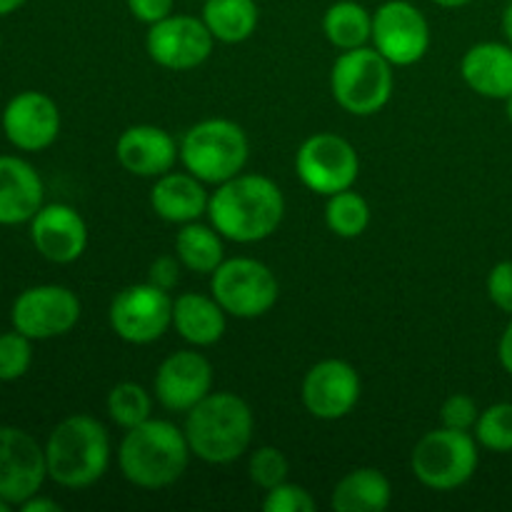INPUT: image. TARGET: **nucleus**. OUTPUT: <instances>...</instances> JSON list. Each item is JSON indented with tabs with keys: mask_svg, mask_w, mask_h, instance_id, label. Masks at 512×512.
Returning <instances> with one entry per match:
<instances>
[{
	"mask_svg": "<svg viewBox=\"0 0 512 512\" xmlns=\"http://www.w3.org/2000/svg\"><path fill=\"white\" fill-rule=\"evenodd\" d=\"M285 215L283 190L268 175L240 173L210 193V225L230 243H260L280 228Z\"/></svg>",
	"mask_w": 512,
	"mask_h": 512,
	"instance_id": "f257e3e1",
	"label": "nucleus"
},
{
	"mask_svg": "<svg viewBox=\"0 0 512 512\" xmlns=\"http://www.w3.org/2000/svg\"><path fill=\"white\" fill-rule=\"evenodd\" d=\"M190 455L185 430L170 420L150 418L125 430L118 448V468L135 488L160 490L183 478Z\"/></svg>",
	"mask_w": 512,
	"mask_h": 512,
	"instance_id": "f03ea898",
	"label": "nucleus"
},
{
	"mask_svg": "<svg viewBox=\"0 0 512 512\" xmlns=\"http://www.w3.org/2000/svg\"><path fill=\"white\" fill-rule=\"evenodd\" d=\"M190 453L208 465H230L248 453L255 418L250 405L235 393H210L185 413Z\"/></svg>",
	"mask_w": 512,
	"mask_h": 512,
	"instance_id": "7ed1b4c3",
	"label": "nucleus"
},
{
	"mask_svg": "<svg viewBox=\"0 0 512 512\" xmlns=\"http://www.w3.org/2000/svg\"><path fill=\"white\" fill-rule=\"evenodd\" d=\"M45 460H48V478L60 488H90L108 473V430L93 415H70L60 420L48 435Z\"/></svg>",
	"mask_w": 512,
	"mask_h": 512,
	"instance_id": "20e7f679",
	"label": "nucleus"
},
{
	"mask_svg": "<svg viewBox=\"0 0 512 512\" xmlns=\"http://www.w3.org/2000/svg\"><path fill=\"white\" fill-rule=\"evenodd\" d=\"M248 155L245 130L225 118L200 120L180 140V163L205 185H220L243 173Z\"/></svg>",
	"mask_w": 512,
	"mask_h": 512,
	"instance_id": "39448f33",
	"label": "nucleus"
},
{
	"mask_svg": "<svg viewBox=\"0 0 512 512\" xmlns=\"http://www.w3.org/2000/svg\"><path fill=\"white\" fill-rule=\"evenodd\" d=\"M395 65L375 48L343 50L330 70V93L350 115L368 118L380 113L393 98Z\"/></svg>",
	"mask_w": 512,
	"mask_h": 512,
	"instance_id": "423d86ee",
	"label": "nucleus"
},
{
	"mask_svg": "<svg viewBox=\"0 0 512 512\" xmlns=\"http://www.w3.org/2000/svg\"><path fill=\"white\" fill-rule=\"evenodd\" d=\"M478 440L465 430H450L440 425L415 443L410 455V470L430 490L448 493L458 490L478 473Z\"/></svg>",
	"mask_w": 512,
	"mask_h": 512,
	"instance_id": "0eeeda50",
	"label": "nucleus"
},
{
	"mask_svg": "<svg viewBox=\"0 0 512 512\" xmlns=\"http://www.w3.org/2000/svg\"><path fill=\"white\" fill-rule=\"evenodd\" d=\"M210 295L233 318L255 320L275 308L280 285L273 270L255 258H228L210 273Z\"/></svg>",
	"mask_w": 512,
	"mask_h": 512,
	"instance_id": "6e6552de",
	"label": "nucleus"
},
{
	"mask_svg": "<svg viewBox=\"0 0 512 512\" xmlns=\"http://www.w3.org/2000/svg\"><path fill=\"white\" fill-rule=\"evenodd\" d=\"M108 323L123 343L150 345L173 328V298L153 283H133L110 300Z\"/></svg>",
	"mask_w": 512,
	"mask_h": 512,
	"instance_id": "1a4fd4ad",
	"label": "nucleus"
},
{
	"mask_svg": "<svg viewBox=\"0 0 512 512\" xmlns=\"http://www.w3.org/2000/svg\"><path fill=\"white\" fill-rule=\"evenodd\" d=\"M295 173L310 193L330 198L353 188L360 175V155L343 135L315 133L295 153Z\"/></svg>",
	"mask_w": 512,
	"mask_h": 512,
	"instance_id": "9d476101",
	"label": "nucleus"
},
{
	"mask_svg": "<svg viewBox=\"0 0 512 512\" xmlns=\"http://www.w3.org/2000/svg\"><path fill=\"white\" fill-rule=\"evenodd\" d=\"M80 300L65 285H33L15 298L10 323L30 340L68 335L80 320Z\"/></svg>",
	"mask_w": 512,
	"mask_h": 512,
	"instance_id": "9b49d317",
	"label": "nucleus"
},
{
	"mask_svg": "<svg viewBox=\"0 0 512 512\" xmlns=\"http://www.w3.org/2000/svg\"><path fill=\"white\" fill-rule=\"evenodd\" d=\"M373 48L398 68L420 63L430 48L428 18L410 0H388L373 13Z\"/></svg>",
	"mask_w": 512,
	"mask_h": 512,
	"instance_id": "f8f14e48",
	"label": "nucleus"
},
{
	"mask_svg": "<svg viewBox=\"0 0 512 512\" xmlns=\"http://www.w3.org/2000/svg\"><path fill=\"white\" fill-rule=\"evenodd\" d=\"M218 40L203 23V18L193 15H168L160 23L148 25L145 50L150 60L168 70H193L203 65L213 55Z\"/></svg>",
	"mask_w": 512,
	"mask_h": 512,
	"instance_id": "ddd939ff",
	"label": "nucleus"
},
{
	"mask_svg": "<svg viewBox=\"0 0 512 512\" xmlns=\"http://www.w3.org/2000/svg\"><path fill=\"white\" fill-rule=\"evenodd\" d=\"M48 478L45 448L15 425H0V498L20 508Z\"/></svg>",
	"mask_w": 512,
	"mask_h": 512,
	"instance_id": "4468645a",
	"label": "nucleus"
},
{
	"mask_svg": "<svg viewBox=\"0 0 512 512\" xmlns=\"http://www.w3.org/2000/svg\"><path fill=\"white\" fill-rule=\"evenodd\" d=\"M360 373L348 360L328 358L315 363L305 373L303 398L305 410L318 420H340L355 410L360 400Z\"/></svg>",
	"mask_w": 512,
	"mask_h": 512,
	"instance_id": "2eb2a0df",
	"label": "nucleus"
},
{
	"mask_svg": "<svg viewBox=\"0 0 512 512\" xmlns=\"http://www.w3.org/2000/svg\"><path fill=\"white\" fill-rule=\"evenodd\" d=\"M155 400L170 413H188L213 393V365L198 350L170 353L153 380Z\"/></svg>",
	"mask_w": 512,
	"mask_h": 512,
	"instance_id": "dca6fc26",
	"label": "nucleus"
},
{
	"mask_svg": "<svg viewBox=\"0 0 512 512\" xmlns=\"http://www.w3.org/2000/svg\"><path fill=\"white\" fill-rule=\"evenodd\" d=\"M3 133L25 153L50 148L60 135V108L40 90H23L13 95L3 110Z\"/></svg>",
	"mask_w": 512,
	"mask_h": 512,
	"instance_id": "f3484780",
	"label": "nucleus"
},
{
	"mask_svg": "<svg viewBox=\"0 0 512 512\" xmlns=\"http://www.w3.org/2000/svg\"><path fill=\"white\" fill-rule=\"evenodd\" d=\"M30 240L45 260L68 265L88 248V225L73 205L48 203L30 220Z\"/></svg>",
	"mask_w": 512,
	"mask_h": 512,
	"instance_id": "a211bd4d",
	"label": "nucleus"
},
{
	"mask_svg": "<svg viewBox=\"0 0 512 512\" xmlns=\"http://www.w3.org/2000/svg\"><path fill=\"white\" fill-rule=\"evenodd\" d=\"M115 158L138 178H160L180 160V145L158 125H130L115 143Z\"/></svg>",
	"mask_w": 512,
	"mask_h": 512,
	"instance_id": "6ab92c4d",
	"label": "nucleus"
},
{
	"mask_svg": "<svg viewBox=\"0 0 512 512\" xmlns=\"http://www.w3.org/2000/svg\"><path fill=\"white\" fill-rule=\"evenodd\" d=\"M45 205L38 170L18 155H0V225H23Z\"/></svg>",
	"mask_w": 512,
	"mask_h": 512,
	"instance_id": "aec40b11",
	"label": "nucleus"
},
{
	"mask_svg": "<svg viewBox=\"0 0 512 512\" xmlns=\"http://www.w3.org/2000/svg\"><path fill=\"white\" fill-rule=\"evenodd\" d=\"M460 75L473 93L490 100H508L512 95V45L478 43L465 50Z\"/></svg>",
	"mask_w": 512,
	"mask_h": 512,
	"instance_id": "412c9836",
	"label": "nucleus"
},
{
	"mask_svg": "<svg viewBox=\"0 0 512 512\" xmlns=\"http://www.w3.org/2000/svg\"><path fill=\"white\" fill-rule=\"evenodd\" d=\"M210 195L205 183L193 173H165L155 178L150 190V208L165 223L185 225L208 215Z\"/></svg>",
	"mask_w": 512,
	"mask_h": 512,
	"instance_id": "4be33fe9",
	"label": "nucleus"
},
{
	"mask_svg": "<svg viewBox=\"0 0 512 512\" xmlns=\"http://www.w3.org/2000/svg\"><path fill=\"white\" fill-rule=\"evenodd\" d=\"M173 328L185 343L210 348L228 328V313L213 295L183 293L173 298Z\"/></svg>",
	"mask_w": 512,
	"mask_h": 512,
	"instance_id": "5701e85b",
	"label": "nucleus"
},
{
	"mask_svg": "<svg viewBox=\"0 0 512 512\" xmlns=\"http://www.w3.org/2000/svg\"><path fill=\"white\" fill-rule=\"evenodd\" d=\"M393 503V485L378 468H355L338 480L330 495L335 512H383Z\"/></svg>",
	"mask_w": 512,
	"mask_h": 512,
	"instance_id": "b1692460",
	"label": "nucleus"
},
{
	"mask_svg": "<svg viewBox=\"0 0 512 512\" xmlns=\"http://www.w3.org/2000/svg\"><path fill=\"white\" fill-rule=\"evenodd\" d=\"M200 18L218 43L238 45L253 38L260 10L255 0H205Z\"/></svg>",
	"mask_w": 512,
	"mask_h": 512,
	"instance_id": "393cba45",
	"label": "nucleus"
},
{
	"mask_svg": "<svg viewBox=\"0 0 512 512\" xmlns=\"http://www.w3.org/2000/svg\"><path fill=\"white\" fill-rule=\"evenodd\" d=\"M223 240L225 238L213 225L193 220V223H185L175 235V255L190 273L210 275L225 260Z\"/></svg>",
	"mask_w": 512,
	"mask_h": 512,
	"instance_id": "a878e982",
	"label": "nucleus"
},
{
	"mask_svg": "<svg viewBox=\"0 0 512 512\" xmlns=\"http://www.w3.org/2000/svg\"><path fill=\"white\" fill-rule=\"evenodd\" d=\"M323 33L338 50L363 48L373 38V13L355 0H338L325 10Z\"/></svg>",
	"mask_w": 512,
	"mask_h": 512,
	"instance_id": "bb28decb",
	"label": "nucleus"
},
{
	"mask_svg": "<svg viewBox=\"0 0 512 512\" xmlns=\"http://www.w3.org/2000/svg\"><path fill=\"white\" fill-rule=\"evenodd\" d=\"M325 225L338 238H360L370 225L368 200L355 193L353 188L330 195L328 203H325Z\"/></svg>",
	"mask_w": 512,
	"mask_h": 512,
	"instance_id": "cd10ccee",
	"label": "nucleus"
},
{
	"mask_svg": "<svg viewBox=\"0 0 512 512\" xmlns=\"http://www.w3.org/2000/svg\"><path fill=\"white\" fill-rule=\"evenodd\" d=\"M108 415L115 425L130 430L153 418V395L138 383H118L108 393Z\"/></svg>",
	"mask_w": 512,
	"mask_h": 512,
	"instance_id": "c85d7f7f",
	"label": "nucleus"
},
{
	"mask_svg": "<svg viewBox=\"0 0 512 512\" xmlns=\"http://www.w3.org/2000/svg\"><path fill=\"white\" fill-rule=\"evenodd\" d=\"M473 435L490 453H512V403H495L480 410Z\"/></svg>",
	"mask_w": 512,
	"mask_h": 512,
	"instance_id": "c756f323",
	"label": "nucleus"
},
{
	"mask_svg": "<svg viewBox=\"0 0 512 512\" xmlns=\"http://www.w3.org/2000/svg\"><path fill=\"white\" fill-rule=\"evenodd\" d=\"M33 363V340L28 335L10 330L0 335V383L20 380Z\"/></svg>",
	"mask_w": 512,
	"mask_h": 512,
	"instance_id": "7c9ffc66",
	"label": "nucleus"
},
{
	"mask_svg": "<svg viewBox=\"0 0 512 512\" xmlns=\"http://www.w3.org/2000/svg\"><path fill=\"white\" fill-rule=\"evenodd\" d=\"M248 473L250 480H253L260 490H270L288 480L290 463L288 458H285L283 450L273 448V445H263V448L253 450V455H250Z\"/></svg>",
	"mask_w": 512,
	"mask_h": 512,
	"instance_id": "2f4dec72",
	"label": "nucleus"
},
{
	"mask_svg": "<svg viewBox=\"0 0 512 512\" xmlns=\"http://www.w3.org/2000/svg\"><path fill=\"white\" fill-rule=\"evenodd\" d=\"M263 510L265 512H313L315 500L303 485H295L285 480V483L265 490Z\"/></svg>",
	"mask_w": 512,
	"mask_h": 512,
	"instance_id": "473e14b6",
	"label": "nucleus"
},
{
	"mask_svg": "<svg viewBox=\"0 0 512 512\" xmlns=\"http://www.w3.org/2000/svg\"><path fill=\"white\" fill-rule=\"evenodd\" d=\"M478 418H480L478 403L465 393H453L450 398H445L443 405H440V425H443V428L473 433Z\"/></svg>",
	"mask_w": 512,
	"mask_h": 512,
	"instance_id": "72a5a7b5",
	"label": "nucleus"
},
{
	"mask_svg": "<svg viewBox=\"0 0 512 512\" xmlns=\"http://www.w3.org/2000/svg\"><path fill=\"white\" fill-rule=\"evenodd\" d=\"M488 298L495 308L512 315V260H503L488 273Z\"/></svg>",
	"mask_w": 512,
	"mask_h": 512,
	"instance_id": "f704fd0d",
	"label": "nucleus"
},
{
	"mask_svg": "<svg viewBox=\"0 0 512 512\" xmlns=\"http://www.w3.org/2000/svg\"><path fill=\"white\" fill-rule=\"evenodd\" d=\"M180 268H183V263L178 260V255H160V258H155L150 263L148 283L173 293L180 283Z\"/></svg>",
	"mask_w": 512,
	"mask_h": 512,
	"instance_id": "c9c22d12",
	"label": "nucleus"
},
{
	"mask_svg": "<svg viewBox=\"0 0 512 512\" xmlns=\"http://www.w3.org/2000/svg\"><path fill=\"white\" fill-rule=\"evenodd\" d=\"M125 3H128L130 15L145 25L160 23L163 18L173 15L175 8V0H125Z\"/></svg>",
	"mask_w": 512,
	"mask_h": 512,
	"instance_id": "e433bc0d",
	"label": "nucleus"
},
{
	"mask_svg": "<svg viewBox=\"0 0 512 512\" xmlns=\"http://www.w3.org/2000/svg\"><path fill=\"white\" fill-rule=\"evenodd\" d=\"M498 358H500V365H503V368L512 375V315H510L508 328H505L503 335H500Z\"/></svg>",
	"mask_w": 512,
	"mask_h": 512,
	"instance_id": "4c0bfd02",
	"label": "nucleus"
},
{
	"mask_svg": "<svg viewBox=\"0 0 512 512\" xmlns=\"http://www.w3.org/2000/svg\"><path fill=\"white\" fill-rule=\"evenodd\" d=\"M20 510L23 512H60L63 508H60V503H55V500L40 498V493H38V495H33V498L25 500V503L20 505Z\"/></svg>",
	"mask_w": 512,
	"mask_h": 512,
	"instance_id": "58836bf2",
	"label": "nucleus"
},
{
	"mask_svg": "<svg viewBox=\"0 0 512 512\" xmlns=\"http://www.w3.org/2000/svg\"><path fill=\"white\" fill-rule=\"evenodd\" d=\"M25 3H28V0H0V18H5V15L20 10Z\"/></svg>",
	"mask_w": 512,
	"mask_h": 512,
	"instance_id": "ea45409f",
	"label": "nucleus"
},
{
	"mask_svg": "<svg viewBox=\"0 0 512 512\" xmlns=\"http://www.w3.org/2000/svg\"><path fill=\"white\" fill-rule=\"evenodd\" d=\"M503 33H505V38H508V43L512 45V0L505 5V10H503Z\"/></svg>",
	"mask_w": 512,
	"mask_h": 512,
	"instance_id": "a19ab883",
	"label": "nucleus"
},
{
	"mask_svg": "<svg viewBox=\"0 0 512 512\" xmlns=\"http://www.w3.org/2000/svg\"><path fill=\"white\" fill-rule=\"evenodd\" d=\"M433 3L440 5V8L455 10V8H465V5H470L473 0H433Z\"/></svg>",
	"mask_w": 512,
	"mask_h": 512,
	"instance_id": "79ce46f5",
	"label": "nucleus"
},
{
	"mask_svg": "<svg viewBox=\"0 0 512 512\" xmlns=\"http://www.w3.org/2000/svg\"><path fill=\"white\" fill-rule=\"evenodd\" d=\"M505 113H508V120H510V125H512V95L508 100H505Z\"/></svg>",
	"mask_w": 512,
	"mask_h": 512,
	"instance_id": "37998d69",
	"label": "nucleus"
},
{
	"mask_svg": "<svg viewBox=\"0 0 512 512\" xmlns=\"http://www.w3.org/2000/svg\"><path fill=\"white\" fill-rule=\"evenodd\" d=\"M10 508H13V505H10L8 500H3V498H0V512H10Z\"/></svg>",
	"mask_w": 512,
	"mask_h": 512,
	"instance_id": "c03bdc74",
	"label": "nucleus"
},
{
	"mask_svg": "<svg viewBox=\"0 0 512 512\" xmlns=\"http://www.w3.org/2000/svg\"><path fill=\"white\" fill-rule=\"evenodd\" d=\"M0 50H3V35H0Z\"/></svg>",
	"mask_w": 512,
	"mask_h": 512,
	"instance_id": "a18cd8bd",
	"label": "nucleus"
}]
</instances>
